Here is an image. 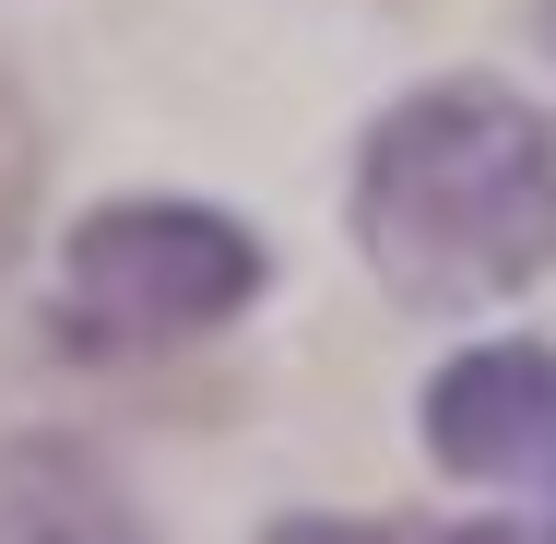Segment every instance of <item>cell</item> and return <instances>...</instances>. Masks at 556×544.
Segmentation results:
<instances>
[{
	"mask_svg": "<svg viewBox=\"0 0 556 544\" xmlns=\"http://www.w3.org/2000/svg\"><path fill=\"white\" fill-rule=\"evenodd\" d=\"M355 237L391 296H521L556 273V118L497 84H439L367 130Z\"/></svg>",
	"mask_w": 556,
	"mask_h": 544,
	"instance_id": "cell-1",
	"label": "cell"
},
{
	"mask_svg": "<svg viewBox=\"0 0 556 544\" xmlns=\"http://www.w3.org/2000/svg\"><path fill=\"white\" fill-rule=\"evenodd\" d=\"M261 296V237L202 202H108L72 225L60 261V343L72 355H154L237 320Z\"/></svg>",
	"mask_w": 556,
	"mask_h": 544,
	"instance_id": "cell-2",
	"label": "cell"
},
{
	"mask_svg": "<svg viewBox=\"0 0 556 544\" xmlns=\"http://www.w3.org/2000/svg\"><path fill=\"white\" fill-rule=\"evenodd\" d=\"M427 450H439L450 473H473V485H533V497H556V355L485 343V355L439 367Z\"/></svg>",
	"mask_w": 556,
	"mask_h": 544,
	"instance_id": "cell-3",
	"label": "cell"
},
{
	"mask_svg": "<svg viewBox=\"0 0 556 544\" xmlns=\"http://www.w3.org/2000/svg\"><path fill=\"white\" fill-rule=\"evenodd\" d=\"M0 544H154L108 485L96 450L72 438H12L0 450Z\"/></svg>",
	"mask_w": 556,
	"mask_h": 544,
	"instance_id": "cell-4",
	"label": "cell"
},
{
	"mask_svg": "<svg viewBox=\"0 0 556 544\" xmlns=\"http://www.w3.org/2000/svg\"><path fill=\"white\" fill-rule=\"evenodd\" d=\"M273 544H497V533H415V521H285Z\"/></svg>",
	"mask_w": 556,
	"mask_h": 544,
	"instance_id": "cell-5",
	"label": "cell"
},
{
	"mask_svg": "<svg viewBox=\"0 0 556 544\" xmlns=\"http://www.w3.org/2000/svg\"><path fill=\"white\" fill-rule=\"evenodd\" d=\"M24 178H36V142H24V107L0 96V261H12V237H24Z\"/></svg>",
	"mask_w": 556,
	"mask_h": 544,
	"instance_id": "cell-6",
	"label": "cell"
}]
</instances>
